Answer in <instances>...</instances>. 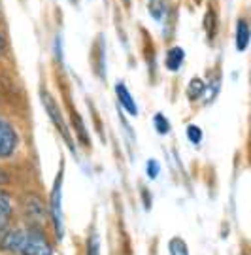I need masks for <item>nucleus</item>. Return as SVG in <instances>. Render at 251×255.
<instances>
[{"label":"nucleus","instance_id":"2eb2a0df","mask_svg":"<svg viewBox=\"0 0 251 255\" xmlns=\"http://www.w3.org/2000/svg\"><path fill=\"white\" fill-rule=\"evenodd\" d=\"M145 172H147V176H149L151 180H155V178L159 176V172H161V164L157 163L155 159H149V161L145 163Z\"/></svg>","mask_w":251,"mask_h":255},{"label":"nucleus","instance_id":"20e7f679","mask_svg":"<svg viewBox=\"0 0 251 255\" xmlns=\"http://www.w3.org/2000/svg\"><path fill=\"white\" fill-rule=\"evenodd\" d=\"M19 136L8 119L0 118V159H8L17 151Z\"/></svg>","mask_w":251,"mask_h":255},{"label":"nucleus","instance_id":"39448f33","mask_svg":"<svg viewBox=\"0 0 251 255\" xmlns=\"http://www.w3.org/2000/svg\"><path fill=\"white\" fill-rule=\"evenodd\" d=\"M13 218V204L11 197L6 191H0V233L6 231Z\"/></svg>","mask_w":251,"mask_h":255},{"label":"nucleus","instance_id":"f03ea898","mask_svg":"<svg viewBox=\"0 0 251 255\" xmlns=\"http://www.w3.org/2000/svg\"><path fill=\"white\" fill-rule=\"evenodd\" d=\"M63 178H64V164L61 163V168L57 172V178L51 187L49 197V218L53 223V231L57 240H63L64 237V216H63Z\"/></svg>","mask_w":251,"mask_h":255},{"label":"nucleus","instance_id":"a211bd4d","mask_svg":"<svg viewBox=\"0 0 251 255\" xmlns=\"http://www.w3.org/2000/svg\"><path fill=\"white\" fill-rule=\"evenodd\" d=\"M6 51V38H4V34L0 32V55Z\"/></svg>","mask_w":251,"mask_h":255},{"label":"nucleus","instance_id":"6e6552de","mask_svg":"<svg viewBox=\"0 0 251 255\" xmlns=\"http://www.w3.org/2000/svg\"><path fill=\"white\" fill-rule=\"evenodd\" d=\"M183 59H185L183 49L176 46V47H172V49H168L166 59H164V64H166V68H168L170 72H178L179 68H181V64H183Z\"/></svg>","mask_w":251,"mask_h":255},{"label":"nucleus","instance_id":"7ed1b4c3","mask_svg":"<svg viewBox=\"0 0 251 255\" xmlns=\"http://www.w3.org/2000/svg\"><path fill=\"white\" fill-rule=\"evenodd\" d=\"M40 99H42V104H44V108H45V112H47L49 119H51V123H53L55 127H57V130L61 132V136H63L64 142L70 146L72 151H76V147H74V140H72L70 130H68V125H66V121H64L63 114H61V110H59V106H57L55 99L49 95V93L45 91V89L40 91Z\"/></svg>","mask_w":251,"mask_h":255},{"label":"nucleus","instance_id":"f8f14e48","mask_svg":"<svg viewBox=\"0 0 251 255\" xmlns=\"http://www.w3.org/2000/svg\"><path fill=\"white\" fill-rule=\"evenodd\" d=\"M215 23H217L215 11L214 9H208L206 19H204V28H206V32L210 34V38H214V34H215Z\"/></svg>","mask_w":251,"mask_h":255},{"label":"nucleus","instance_id":"9d476101","mask_svg":"<svg viewBox=\"0 0 251 255\" xmlns=\"http://www.w3.org/2000/svg\"><path fill=\"white\" fill-rule=\"evenodd\" d=\"M168 250H170V255H189V248L187 244L183 242V238L174 237L168 244Z\"/></svg>","mask_w":251,"mask_h":255},{"label":"nucleus","instance_id":"423d86ee","mask_svg":"<svg viewBox=\"0 0 251 255\" xmlns=\"http://www.w3.org/2000/svg\"><path fill=\"white\" fill-rule=\"evenodd\" d=\"M116 95L117 101L121 104V108L125 110L128 116H136L138 114V108H136V102L132 99V95L128 93V89L125 87V83H117L116 85Z\"/></svg>","mask_w":251,"mask_h":255},{"label":"nucleus","instance_id":"dca6fc26","mask_svg":"<svg viewBox=\"0 0 251 255\" xmlns=\"http://www.w3.org/2000/svg\"><path fill=\"white\" fill-rule=\"evenodd\" d=\"M143 204H145V208L149 210V206H151V199H149V191L147 189H143Z\"/></svg>","mask_w":251,"mask_h":255},{"label":"nucleus","instance_id":"f257e3e1","mask_svg":"<svg viewBox=\"0 0 251 255\" xmlns=\"http://www.w3.org/2000/svg\"><path fill=\"white\" fill-rule=\"evenodd\" d=\"M0 250L11 255H53V244L38 227L6 229L0 233Z\"/></svg>","mask_w":251,"mask_h":255},{"label":"nucleus","instance_id":"1a4fd4ad","mask_svg":"<svg viewBox=\"0 0 251 255\" xmlns=\"http://www.w3.org/2000/svg\"><path fill=\"white\" fill-rule=\"evenodd\" d=\"M202 95H206V83L202 82L200 78H193L189 82V87H187L189 101H198Z\"/></svg>","mask_w":251,"mask_h":255},{"label":"nucleus","instance_id":"f3484780","mask_svg":"<svg viewBox=\"0 0 251 255\" xmlns=\"http://www.w3.org/2000/svg\"><path fill=\"white\" fill-rule=\"evenodd\" d=\"M8 180H9V176L2 168H0V185H4V183H8Z\"/></svg>","mask_w":251,"mask_h":255},{"label":"nucleus","instance_id":"9b49d317","mask_svg":"<svg viewBox=\"0 0 251 255\" xmlns=\"http://www.w3.org/2000/svg\"><path fill=\"white\" fill-rule=\"evenodd\" d=\"M153 125H155V130L159 132V134H168L170 132V123H168V119L164 114H155V118H153Z\"/></svg>","mask_w":251,"mask_h":255},{"label":"nucleus","instance_id":"4468645a","mask_svg":"<svg viewBox=\"0 0 251 255\" xmlns=\"http://www.w3.org/2000/svg\"><path fill=\"white\" fill-rule=\"evenodd\" d=\"M187 138L191 144H200V140H202V130H200V127H197V125H189Z\"/></svg>","mask_w":251,"mask_h":255},{"label":"nucleus","instance_id":"ddd939ff","mask_svg":"<svg viewBox=\"0 0 251 255\" xmlns=\"http://www.w3.org/2000/svg\"><path fill=\"white\" fill-rule=\"evenodd\" d=\"M87 255H100V242L95 233H91L89 240H87Z\"/></svg>","mask_w":251,"mask_h":255},{"label":"nucleus","instance_id":"0eeeda50","mask_svg":"<svg viewBox=\"0 0 251 255\" xmlns=\"http://www.w3.org/2000/svg\"><path fill=\"white\" fill-rule=\"evenodd\" d=\"M250 38H251L250 25H248L246 19H240V21L236 23V34H234L236 49H238V51H246V49H248V44H250Z\"/></svg>","mask_w":251,"mask_h":255}]
</instances>
